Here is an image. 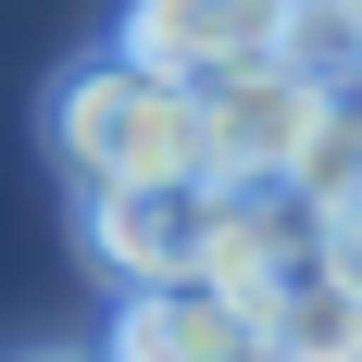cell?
<instances>
[{
  "mask_svg": "<svg viewBox=\"0 0 362 362\" xmlns=\"http://www.w3.org/2000/svg\"><path fill=\"white\" fill-rule=\"evenodd\" d=\"M325 100H337V88L300 75V63H250V75H225V88H200V163H213V187H275V175H300Z\"/></svg>",
  "mask_w": 362,
  "mask_h": 362,
  "instance_id": "cell-3",
  "label": "cell"
},
{
  "mask_svg": "<svg viewBox=\"0 0 362 362\" xmlns=\"http://www.w3.org/2000/svg\"><path fill=\"white\" fill-rule=\"evenodd\" d=\"M50 163H63L88 200H100V187H175V175H213V163H200V88L125 63V50L75 63L63 88H50Z\"/></svg>",
  "mask_w": 362,
  "mask_h": 362,
  "instance_id": "cell-1",
  "label": "cell"
},
{
  "mask_svg": "<svg viewBox=\"0 0 362 362\" xmlns=\"http://www.w3.org/2000/svg\"><path fill=\"white\" fill-rule=\"evenodd\" d=\"M250 325H262V362H362V275L325 250L313 275H288L262 300Z\"/></svg>",
  "mask_w": 362,
  "mask_h": 362,
  "instance_id": "cell-7",
  "label": "cell"
},
{
  "mask_svg": "<svg viewBox=\"0 0 362 362\" xmlns=\"http://www.w3.org/2000/svg\"><path fill=\"white\" fill-rule=\"evenodd\" d=\"M337 262H350V275H362V200H350V213H337Z\"/></svg>",
  "mask_w": 362,
  "mask_h": 362,
  "instance_id": "cell-9",
  "label": "cell"
},
{
  "mask_svg": "<svg viewBox=\"0 0 362 362\" xmlns=\"http://www.w3.org/2000/svg\"><path fill=\"white\" fill-rule=\"evenodd\" d=\"M325 250H337V225L313 213L288 175L275 187H213V275H200V288L238 300V313H262V300L288 288V275H313Z\"/></svg>",
  "mask_w": 362,
  "mask_h": 362,
  "instance_id": "cell-5",
  "label": "cell"
},
{
  "mask_svg": "<svg viewBox=\"0 0 362 362\" xmlns=\"http://www.w3.org/2000/svg\"><path fill=\"white\" fill-rule=\"evenodd\" d=\"M313 13H325V25H337V37L362 50V0H313Z\"/></svg>",
  "mask_w": 362,
  "mask_h": 362,
  "instance_id": "cell-8",
  "label": "cell"
},
{
  "mask_svg": "<svg viewBox=\"0 0 362 362\" xmlns=\"http://www.w3.org/2000/svg\"><path fill=\"white\" fill-rule=\"evenodd\" d=\"M100 362H262V325L213 288H138L112 313Z\"/></svg>",
  "mask_w": 362,
  "mask_h": 362,
  "instance_id": "cell-6",
  "label": "cell"
},
{
  "mask_svg": "<svg viewBox=\"0 0 362 362\" xmlns=\"http://www.w3.org/2000/svg\"><path fill=\"white\" fill-rule=\"evenodd\" d=\"M88 262L112 288H200L213 275V175H175V187H100L88 200Z\"/></svg>",
  "mask_w": 362,
  "mask_h": 362,
  "instance_id": "cell-4",
  "label": "cell"
},
{
  "mask_svg": "<svg viewBox=\"0 0 362 362\" xmlns=\"http://www.w3.org/2000/svg\"><path fill=\"white\" fill-rule=\"evenodd\" d=\"M288 37H300V0H125L112 50L175 88H225L250 63H288Z\"/></svg>",
  "mask_w": 362,
  "mask_h": 362,
  "instance_id": "cell-2",
  "label": "cell"
}]
</instances>
